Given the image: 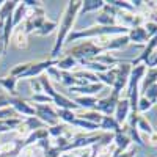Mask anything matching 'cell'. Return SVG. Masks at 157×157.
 Returning a JSON list of instances; mask_svg holds the SVG:
<instances>
[{
  "label": "cell",
  "instance_id": "obj_1",
  "mask_svg": "<svg viewBox=\"0 0 157 157\" xmlns=\"http://www.w3.org/2000/svg\"><path fill=\"white\" fill-rule=\"evenodd\" d=\"M80 6H82V2L80 0H71V2L66 3V10H64V14H63V19L58 25V35H57V41L52 47V52H50V60H57L60 52L63 49V44L66 43V38L68 35L71 33L72 27H74V22H75V17L80 11Z\"/></svg>",
  "mask_w": 157,
  "mask_h": 157
},
{
  "label": "cell",
  "instance_id": "obj_2",
  "mask_svg": "<svg viewBox=\"0 0 157 157\" xmlns=\"http://www.w3.org/2000/svg\"><path fill=\"white\" fill-rule=\"evenodd\" d=\"M101 54H104V50L101 47H98L93 41H83V43H80V44H77V46L66 50V55L77 60V63L93 60Z\"/></svg>",
  "mask_w": 157,
  "mask_h": 157
},
{
  "label": "cell",
  "instance_id": "obj_3",
  "mask_svg": "<svg viewBox=\"0 0 157 157\" xmlns=\"http://www.w3.org/2000/svg\"><path fill=\"white\" fill-rule=\"evenodd\" d=\"M33 109H35V116L39 118L47 127H52L60 123L57 110L54 109L52 104H33Z\"/></svg>",
  "mask_w": 157,
  "mask_h": 157
},
{
  "label": "cell",
  "instance_id": "obj_4",
  "mask_svg": "<svg viewBox=\"0 0 157 157\" xmlns=\"http://www.w3.org/2000/svg\"><path fill=\"white\" fill-rule=\"evenodd\" d=\"M130 71H132V64L130 63H120L118 64V74H116V80L112 86L113 88L112 93H115L121 98V91H124L126 86H127Z\"/></svg>",
  "mask_w": 157,
  "mask_h": 157
},
{
  "label": "cell",
  "instance_id": "obj_5",
  "mask_svg": "<svg viewBox=\"0 0 157 157\" xmlns=\"http://www.w3.org/2000/svg\"><path fill=\"white\" fill-rule=\"evenodd\" d=\"M118 101H120V96L115 94V93H112V94L107 96V98L98 99V104L94 105V110L99 112V113L104 115V116H113Z\"/></svg>",
  "mask_w": 157,
  "mask_h": 157
},
{
  "label": "cell",
  "instance_id": "obj_6",
  "mask_svg": "<svg viewBox=\"0 0 157 157\" xmlns=\"http://www.w3.org/2000/svg\"><path fill=\"white\" fill-rule=\"evenodd\" d=\"M10 107L14 109L17 115H22V116H35V109L33 105L19 96H10Z\"/></svg>",
  "mask_w": 157,
  "mask_h": 157
},
{
  "label": "cell",
  "instance_id": "obj_7",
  "mask_svg": "<svg viewBox=\"0 0 157 157\" xmlns=\"http://www.w3.org/2000/svg\"><path fill=\"white\" fill-rule=\"evenodd\" d=\"M57 64V60H43V61H38V63H32V66L29 68V71L24 74L22 78H35V77H39V75H43L50 66H55Z\"/></svg>",
  "mask_w": 157,
  "mask_h": 157
},
{
  "label": "cell",
  "instance_id": "obj_8",
  "mask_svg": "<svg viewBox=\"0 0 157 157\" xmlns=\"http://www.w3.org/2000/svg\"><path fill=\"white\" fill-rule=\"evenodd\" d=\"M130 115V104H129V99L127 98H120V101H118L116 104V109H115V113H113V118L116 120V123L123 126L127 118Z\"/></svg>",
  "mask_w": 157,
  "mask_h": 157
},
{
  "label": "cell",
  "instance_id": "obj_9",
  "mask_svg": "<svg viewBox=\"0 0 157 157\" xmlns=\"http://www.w3.org/2000/svg\"><path fill=\"white\" fill-rule=\"evenodd\" d=\"M24 149V140H14V141H5L0 143V157H11L19 155V152Z\"/></svg>",
  "mask_w": 157,
  "mask_h": 157
},
{
  "label": "cell",
  "instance_id": "obj_10",
  "mask_svg": "<svg viewBox=\"0 0 157 157\" xmlns=\"http://www.w3.org/2000/svg\"><path fill=\"white\" fill-rule=\"evenodd\" d=\"M102 88H104V85L101 82H98V83H88V85H82V86H71V88H68V91L75 93L78 96H96V93L102 91Z\"/></svg>",
  "mask_w": 157,
  "mask_h": 157
},
{
  "label": "cell",
  "instance_id": "obj_11",
  "mask_svg": "<svg viewBox=\"0 0 157 157\" xmlns=\"http://www.w3.org/2000/svg\"><path fill=\"white\" fill-rule=\"evenodd\" d=\"M113 145H115V148H116L118 151L123 152V151H127L130 146L134 145V143H132V140H130V137L120 129L118 132L113 134Z\"/></svg>",
  "mask_w": 157,
  "mask_h": 157
},
{
  "label": "cell",
  "instance_id": "obj_12",
  "mask_svg": "<svg viewBox=\"0 0 157 157\" xmlns=\"http://www.w3.org/2000/svg\"><path fill=\"white\" fill-rule=\"evenodd\" d=\"M129 38V43H135V44H146L149 41V36L146 35V30L141 27H135V29H130L127 33Z\"/></svg>",
  "mask_w": 157,
  "mask_h": 157
},
{
  "label": "cell",
  "instance_id": "obj_13",
  "mask_svg": "<svg viewBox=\"0 0 157 157\" xmlns=\"http://www.w3.org/2000/svg\"><path fill=\"white\" fill-rule=\"evenodd\" d=\"M52 101H54V105L57 107V109H63V110H78V107L74 104V101L72 99H69V98H66L64 94H60V93H57L54 98H52Z\"/></svg>",
  "mask_w": 157,
  "mask_h": 157
},
{
  "label": "cell",
  "instance_id": "obj_14",
  "mask_svg": "<svg viewBox=\"0 0 157 157\" xmlns=\"http://www.w3.org/2000/svg\"><path fill=\"white\" fill-rule=\"evenodd\" d=\"M11 38H13V41H14L17 49H27L29 47V35L24 32L22 25H19V27H16L14 30H13Z\"/></svg>",
  "mask_w": 157,
  "mask_h": 157
},
{
  "label": "cell",
  "instance_id": "obj_15",
  "mask_svg": "<svg viewBox=\"0 0 157 157\" xmlns=\"http://www.w3.org/2000/svg\"><path fill=\"white\" fill-rule=\"evenodd\" d=\"M25 130H27L29 134H32V132H35V130H38V129H44V127H47L39 118H36V116H27V118H22V124H21Z\"/></svg>",
  "mask_w": 157,
  "mask_h": 157
},
{
  "label": "cell",
  "instance_id": "obj_16",
  "mask_svg": "<svg viewBox=\"0 0 157 157\" xmlns=\"http://www.w3.org/2000/svg\"><path fill=\"white\" fill-rule=\"evenodd\" d=\"M46 138H50V137H49V132H47V127H44V129H38V130L32 132L27 138L24 140V148L32 146V145H36L38 141L46 140Z\"/></svg>",
  "mask_w": 157,
  "mask_h": 157
},
{
  "label": "cell",
  "instance_id": "obj_17",
  "mask_svg": "<svg viewBox=\"0 0 157 157\" xmlns=\"http://www.w3.org/2000/svg\"><path fill=\"white\" fill-rule=\"evenodd\" d=\"M96 63H99V64H102V66H105V68H115V66H118V64L121 63V60L118 58V57H113L112 54H109V52H104V54H101V55H98L96 58H93Z\"/></svg>",
  "mask_w": 157,
  "mask_h": 157
},
{
  "label": "cell",
  "instance_id": "obj_18",
  "mask_svg": "<svg viewBox=\"0 0 157 157\" xmlns=\"http://www.w3.org/2000/svg\"><path fill=\"white\" fill-rule=\"evenodd\" d=\"M72 101L78 109H86V110H94V105L98 104L96 96H75Z\"/></svg>",
  "mask_w": 157,
  "mask_h": 157
},
{
  "label": "cell",
  "instance_id": "obj_19",
  "mask_svg": "<svg viewBox=\"0 0 157 157\" xmlns=\"http://www.w3.org/2000/svg\"><path fill=\"white\" fill-rule=\"evenodd\" d=\"M116 74H118V66H115V68H110V69H107L105 72H99V74H96L98 75V80L104 85V86H113V83H115V80H116Z\"/></svg>",
  "mask_w": 157,
  "mask_h": 157
},
{
  "label": "cell",
  "instance_id": "obj_20",
  "mask_svg": "<svg viewBox=\"0 0 157 157\" xmlns=\"http://www.w3.org/2000/svg\"><path fill=\"white\" fill-rule=\"evenodd\" d=\"M99 129H102V132H109V134H115L121 129V126L116 123V120L113 116H102V121L99 124Z\"/></svg>",
  "mask_w": 157,
  "mask_h": 157
},
{
  "label": "cell",
  "instance_id": "obj_21",
  "mask_svg": "<svg viewBox=\"0 0 157 157\" xmlns=\"http://www.w3.org/2000/svg\"><path fill=\"white\" fill-rule=\"evenodd\" d=\"M16 85H17V78L11 77L10 74L5 77H0V86H2L6 93H10L8 96H17L16 94Z\"/></svg>",
  "mask_w": 157,
  "mask_h": 157
},
{
  "label": "cell",
  "instance_id": "obj_22",
  "mask_svg": "<svg viewBox=\"0 0 157 157\" xmlns=\"http://www.w3.org/2000/svg\"><path fill=\"white\" fill-rule=\"evenodd\" d=\"M13 30H14V25H13V16H10L3 22V39H2V46H3V52H5V54H6V49L10 46V39L13 36Z\"/></svg>",
  "mask_w": 157,
  "mask_h": 157
},
{
  "label": "cell",
  "instance_id": "obj_23",
  "mask_svg": "<svg viewBox=\"0 0 157 157\" xmlns=\"http://www.w3.org/2000/svg\"><path fill=\"white\" fill-rule=\"evenodd\" d=\"M105 2L104 0H85L82 2V6H80V11L82 14H86V13H91V11H98V10H102Z\"/></svg>",
  "mask_w": 157,
  "mask_h": 157
},
{
  "label": "cell",
  "instance_id": "obj_24",
  "mask_svg": "<svg viewBox=\"0 0 157 157\" xmlns=\"http://www.w3.org/2000/svg\"><path fill=\"white\" fill-rule=\"evenodd\" d=\"M75 66H78L77 60H74V58L69 57V55H64L63 58L57 60V64H55L57 69H60V71H69V72H71V69H74Z\"/></svg>",
  "mask_w": 157,
  "mask_h": 157
},
{
  "label": "cell",
  "instance_id": "obj_25",
  "mask_svg": "<svg viewBox=\"0 0 157 157\" xmlns=\"http://www.w3.org/2000/svg\"><path fill=\"white\" fill-rule=\"evenodd\" d=\"M137 130L140 132V135H149L154 132V129H152V124L148 121V118L146 116H143V115H138V120H137Z\"/></svg>",
  "mask_w": 157,
  "mask_h": 157
},
{
  "label": "cell",
  "instance_id": "obj_26",
  "mask_svg": "<svg viewBox=\"0 0 157 157\" xmlns=\"http://www.w3.org/2000/svg\"><path fill=\"white\" fill-rule=\"evenodd\" d=\"M25 14H27V6H25L22 2H17V6H16L14 13H13V25H14V29L19 27V25L24 22Z\"/></svg>",
  "mask_w": 157,
  "mask_h": 157
},
{
  "label": "cell",
  "instance_id": "obj_27",
  "mask_svg": "<svg viewBox=\"0 0 157 157\" xmlns=\"http://www.w3.org/2000/svg\"><path fill=\"white\" fill-rule=\"evenodd\" d=\"M77 116H78V118H82V120H85V121H88V123H91V124L99 126L101 121H102V116H104V115H101V113L96 112V110H88V112L78 113Z\"/></svg>",
  "mask_w": 157,
  "mask_h": 157
},
{
  "label": "cell",
  "instance_id": "obj_28",
  "mask_svg": "<svg viewBox=\"0 0 157 157\" xmlns=\"http://www.w3.org/2000/svg\"><path fill=\"white\" fill-rule=\"evenodd\" d=\"M16 6H17V2H14V0H11V2H5L2 6H0V22H5L10 16H13Z\"/></svg>",
  "mask_w": 157,
  "mask_h": 157
},
{
  "label": "cell",
  "instance_id": "obj_29",
  "mask_svg": "<svg viewBox=\"0 0 157 157\" xmlns=\"http://www.w3.org/2000/svg\"><path fill=\"white\" fill-rule=\"evenodd\" d=\"M71 126H74V127H77V129H82L83 132H86V134H91V132H96V130L99 129V126H96V124H91V123H88V121H85V120H82V118H75V120L72 121V124Z\"/></svg>",
  "mask_w": 157,
  "mask_h": 157
},
{
  "label": "cell",
  "instance_id": "obj_30",
  "mask_svg": "<svg viewBox=\"0 0 157 157\" xmlns=\"http://www.w3.org/2000/svg\"><path fill=\"white\" fill-rule=\"evenodd\" d=\"M154 83H157V68H154V69L146 68V74H145V77H143V82H141V93H143V91H145L148 86H151V85H154Z\"/></svg>",
  "mask_w": 157,
  "mask_h": 157
},
{
  "label": "cell",
  "instance_id": "obj_31",
  "mask_svg": "<svg viewBox=\"0 0 157 157\" xmlns=\"http://www.w3.org/2000/svg\"><path fill=\"white\" fill-rule=\"evenodd\" d=\"M17 157H46L44 155V151L39 148L38 145H32V146H27L24 148Z\"/></svg>",
  "mask_w": 157,
  "mask_h": 157
},
{
  "label": "cell",
  "instance_id": "obj_32",
  "mask_svg": "<svg viewBox=\"0 0 157 157\" xmlns=\"http://www.w3.org/2000/svg\"><path fill=\"white\" fill-rule=\"evenodd\" d=\"M69 127L68 124H55V126H52V127H47V132H49V137H54V138H58V137H63V135H66L69 132Z\"/></svg>",
  "mask_w": 157,
  "mask_h": 157
},
{
  "label": "cell",
  "instance_id": "obj_33",
  "mask_svg": "<svg viewBox=\"0 0 157 157\" xmlns=\"http://www.w3.org/2000/svg\"><path fill=\"white\" fill-rule=\"evenodd\" d=\"M96 24L102 25V27H113V25H118L116 19L112 17L110 14H107V13H104V11H101L99 14L96 16Z\"/></svg>",
  "mask_w": 157,
  "mask_h": 157
},
{
  "label": "cell",
  "instance_id": "obj_34",
  "mask_svg": "<svg viewBox=\"0 0 157 157\" xmlns=\"http://www.w3.org/2000/svg\"><path fill=\"white\" fill-rule=\"evenodd\" d=\"M58 27V24L57 22H54V21H44V24L39 27L36 32H35V35H38V36H46V35H50L52 32H54L55 29Z\"/></svg>",
  "mask_w": 157,
  "mask_h": 157
},
{
  "label": "cell",
  "instance_id": "obj_35",
  "mask_svg": "<svg viewBox=\"0 0 157 157\" xmlns=\"http://www.w3.org/2000/svg\"><path fill=\"white\" fill-rule=\"evenodd\" d=\"M57 116L58 120L63 121V124H72V121L77 118V115L72 110H63V109H57Z\"/></svg>",
  "mask_w": 157,
  "mask_h": 157
},
{
  "label": "cell",
  "instance_id": "obj_36",
  "mask_svg": "<svg viewBox=\"0 0 157 157\" xmlns=\"http://www.w3.org/2000/svg\"><path fill=\"white\" fill-rule=\"evenodd\" d=\"M30 66H32V63H30V61H27V63H21V64H17V66H14V68L10 71V75H11V77H16V78H22L24 74L29 71Z\"/></svg>",
  "mask_w": 157,
  "mask_h": 157
},
{
  "label": "cell",
  "instance_id": "obj_37",
  "mask_svg": "<svg viewBox=\"0 0 157 157\" xmlns=\"http://www.w3.org/2000/svg\"><path fill=\"white\" fill-rule=\"evenodd\" d=\"M60 83L64 85L66 88L74 86V85H75V77H74V74L69 72V71H61V80H60Z\"/></svg>",
  "mask_w": 157,
  "mask_h": 157
},
{
  "label": "cell",
  "instance_id": "obj_38",
  "mask_svg": "<svg viewBox=\"0 0 157 157\" xmlns=\"http://www.w3.org/2000/svg\"><path fill=\"white\" fill-rule=\"evenodd\" d=\"M29 102L32 104V102H35V104H54V101H52V98H49L47 94H44V93H33L32 96H30V99H29Z\"/></svg>",
  "mask_w": 157,
  "mask_h": 157
},
{
  "label": "cell",
  "instance_id": "obj_39",
  "mask_svg": "<svg viewBox=\"0 0 157 157\" xmlns=\"http://www.w3.org/2000/svg\"><path fill=\"white\" fill-rule=\"evenodd\" d=\"M143 96H145L151 104H155V102H157V83L148 86L145 91H143Z\"/></svg>",
  "mask_w": 157,
  "mask_h": 157
},
{
  "label": "cell",
  "instance_id": "obj_40",
  "mask_svg": "<svg viewBox=\"0 0 157 157\" xmlns=\"http://www.w3.org/2000/svg\"><path fill=\"white\" fill-rule=\"evenodd\" d=\"M44 74L47 75V78H49L50 82H60V80H61V71L57 69L55 66H50Z\"/></svg>",
  "mask_w": 157,
  "mask_h": 157
},
{
  "label": "cell",
  "instance_id": "obj_41",
  "mask_svg": "<svg viewBox=\"0 0 157 157\" xmlns=\"http://www.w3.org/2000/svg\"><path fill=\"white\" fill-rule=\"evenodd\" d=\"M152 105H154V104H151L145 96H141V98H138V105H137V110H138V113H145V112L151 110V109H152Z\"/></svg>",
  "mask_w": 157,
  "mask_h": 157
},
{
  "label": "cell",
  "instance_id": "obj_42",
  "mask_svg": "<svg viewBox=\"0 0 157 157\" xmlns=\"http://www.w3.org/2000/svg\"><path fill=\"white\" fill-rule=\"evenodd\" d=\"M11 118H19V115L16 113L14 109L11 107H5L0 110V121H5V120H11Z\"/></svg>",
  "mask_w": 157,
  "mask_h": 157
},
{
  "label": "cell",
  "instance_id": "obj_43",
  "mask_svg": "<svg viewBox=\"0 0 157 157\" xmlns=\"http://www.w3.org/2000/svg\"><path fill=\"white\" fill-rule=\"evenodd\" d=\"M143 29L146 30V35L149 36V39L157 33V24L155 22H152V21H146L145 24H143Z\"/></svg>",
  "mask_w": 157,
  "mask_h": 157
},
{
  "label": "cell",
  "instance_id": "obj_44",
  "mask_svg": "<svg viewBox=\"0 0 157 157\" xmlns=\"http://www.w3.org/2000/svg\"><path fill=\"white\" fill-rule=\"evenodd\" d=\"M135 155H137V146H135V145H132L127 151H123V152L120 151L116 157H135Z\"/></svg>",
  "mask_w": 157,
  "mask_h": 157
},
{
  "label": "cell",
  "instance_id": "obj_45",
  "mask_svg": "<svg viewBox=\"0 0 157 157\" xmlns=\"http://www.w3.org/2000/svg\"><path fill=\"white\" fill-rule=\"evenodd\" d=\"M30 86L35 91V94L36 93H43V86H41V83H39L38 78H30Z\"/></svg>",
  "mask_w": 157,
  "mask_h": 157
},
{
  "label": "cell",
  "instance_id": "obj_46",
  "mask_svg": "<svg viewBox=\"0 0 157 157\" xmlns=\"http://www.w3.org/2000/svg\"><path fill=\"white\" fill-rule=\"evenodd\" d=\"M145 143H148V145L149 146H157V130H154V132L152 134H149L148 137H146V141Z\"/></svg>",
  "mask_w": 157,
  "mask_h": 157
},
{
  "label": "cell",
  "instance_id": "obj_47",
  "mask_svg": "<svg viewBox=\"0 0 157 157\" xmlns=\"http://www.w3.org/2000/svg\"><path fill=\"white\" fill-rule=\"evenodd\" d=\"M10 107V96L8 94H0V110Z\"/></svg>",
  "mask_w": 157,
  "mask_h": 157
},
{
  "label": "cell",
  "instance_id": "obj_48",
  "mask_svg": "<svg viewBox=\"0 0 157 157\" xmlns=\"http://www.w3.org/2000/svg\"><path fill=\"white\" fill-rule=\"evenodd\" d=\"M3 3H5V0H0V6H2Z\"/></svg>",
  "mask_w": 157,
  "mask_h": 157
},
{
  "label": "cell",
  "instance_id": "obj_49",
  "mask_svg": "<svg viewBox=\"0 0 157 157\" xmlns=\"http://www.w3.org/2000/svg\"><path fill=\"white\" fill-rule=\"evenodd\" d=\"M155 104H157V102H155Z\"/></svg>",
  "mask_w": 157,
  "mask_h": 157
}]
</instances>
